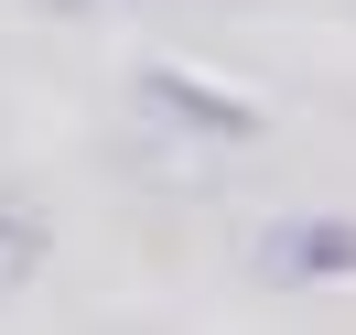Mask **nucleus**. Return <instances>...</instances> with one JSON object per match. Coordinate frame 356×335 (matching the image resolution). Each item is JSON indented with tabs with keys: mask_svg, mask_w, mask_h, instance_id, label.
<instances>
[{
	"mask_svg": "<svg viewBox=\"0 0 356 335\" xmlns=\"http://www.w3.org/2000/svg\"><path fill=\"white\" fill-rule=\"evenodd\" d=\"M270 281H356V217H281L259 238Z\"/></svg>",
	"mask_w": 356,
	"mask_h": 335,
	"instance_id": "nucleus-1",
	"label": "nucleus"
},
{
	"mask_svg": "<svg viewBox=\"0 0 356 335\" xmlns=\"http://www.w3.org/2000/svg\"><path fill=\"white\" fill-rule=\"evenodd\" d=\"M152 109L195 119V130H216V141H248V109H238V98H205V87H184V76H152Z\"/></svg>",
	"mask_w": 356,
	"mask_h": 335,
	"instance_id": "nucleus-2",
	"label": "nucleus"
},
{
	"mask_svg": "<svg viewBox=\"0 0 356 335\" xmlns=\"http://www.w3.org/2000/svg\"><path fill=\"white\" fill-rule=\"evenodd\" d=\"M33 260H44V217H33L22 195H0V292L33 281Z\"/></svg>",
	"mask_w": 356,
	"mask_h": 335,
	"instance_id": "nucleus-3",
	"label": "nucleus"
}]
</instances>
